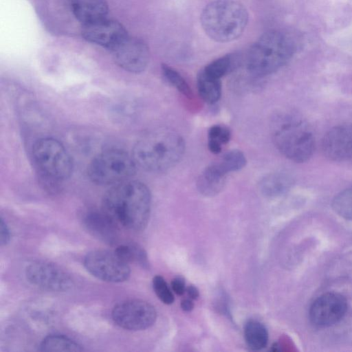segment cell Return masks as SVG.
Instances as JSON below:
<instances>
[{"label": "cell", "mask_w": 352, "mask_h": 352, "mask_svg": "<svg viewBox=\"0 0 352 352\" xmlns=\"http://www.w3.org/2000/svg\"><path fill=\"white\" fill-rule=\"evenodd\" d=\"M86 270L96 278L109 283H120L130 276L129 263L109 250H96L87 253L84 258Z\"/></svg>", "instance_id": "8"}, {"label": "cell", "mask_w": 352, "mask_h": 352, "mask_svg": "<svg viewBox=\"0 0 352 352\" xmlns=\"http://www.w3.org/2000/svg\"><path fill=\"white\" fill-rule=\"evenodd\" d=\"M27 280L41 289L55 292L69 290L74 285L70 275L59 266L50 262L36 261L25 270Z\"/></svg>", "instance_id": "10"}, {"label": "cell", "mask_w": 352, "mask_h": 352, "mask_svg": "<svg viewBox=\"0 0 352 352\" xmlns=\"http://www.w3.org/2000/svg\"><path fill=\"white\" fill-rule=\"evenodd\" d=\"M76 18L83 25L107 18L108 7L104 0H69Z\"/></svg>", "instance_id": "16"}, {"label": "cell", "mask_w": 352, "mask_h": 352, "mask_svg": "<svg viewBox=\"0 0 352 352\" xmlns=\"http://www.w3.org/2000/svg\"><path fill=\"white\" fill-rule=\"evenodd\" d=\"M111 316L120 327L129 331H140L155 323L157 312L155 307L146 301L129 299L115 305Z\"/></svg>", "instance_id": "9"}, {"label": "cell", "mask_w": 352, "mask_h": 352, "mask_svg": "<svg viewBox=\"0 0 352 352\" xmlns=\"http://www.w3.org/2000/svg\"><path fill=\"white\" fill-rule=\"evenodd\" d=\"M232 68V60L230 56L219 58L205 67L203 71L210 76L221 79Z\"/></svg>", "instance_id": "26"}, {"label": "cell", "mask_w": 352, "mask_h": 352, "mask_svg": "<svg viewBox=\"0 0 352 352\" xmlns=\"http://www.w3.org/2000/svg\"><path fill=\"white\" fill-rule=\"evenodd\" d=\"M226 177L212 163L199 175L197 189L204 196H214L223 190Z\"/></svg>", "instance_id": "17"}, {"label": "cell", "mask_w": 352, "mask_h": 352, "mask_svg": "<svg viewBox=\"0 0 352 352\" xmlns=\"http://www.w3.org/2000/svg\"><path fill=\"white\" fill-rule=\"evenodd\" d=\"M197 90L200 97L208 104H214L221 96L222 86L221 79L206 74L201 70L197 76Z\"/></svg>", "instance_id": "19"}, {"label": "cell", "mask_w": 352, "mask_h": 352, "mask_svg": "<svg viewBox=\"0 0 352 352\" xmlns=\"http://www.w3.org/2000/svg\"><path fill=\"white\" fill-rule=\"evenodd\" d=\"M111 52L116 63L130 72L144 71L149 61V50L146 44L141 39L129 35Z\"/></svg>", "instance_id": "12"}, {"label": "cell", "mask_w": 352, "mask_h": 352, "mask_svg": "<svg viewBox=\"0 0 352 352\" xmlns=\"http://www.w3.org/2000/svg\"><path fill=\"white\" fill-rule=\"evenodd\" d=\"M247 163L243 153L239 150H231L226 153L217 162H213L217 168L224 175L243 168Z\"/></svg>", "instance_id": "22"}, {"label": "cell", "mask_w": 352, "mask_h": 352, "mask_svg": "<svg viewBox=\"0 0 352 352\" xmlns=\"http://www.w3.org/2000/svg\"><path fill=\"white\" fill-rule=\"evenodd\" d=\"M248 15L246 9L235 0H216L203 10L201 21L205 32L218 42L236 39L243 32Z\"/></svg>", "instance_id": "5"}, {"label": "cell", "mask_w": 352, "mask_h": 352, "mask_svg": "<svg viewBox=\"0 0 352 352\" xmlns=\"http://www.w3.org/2000/svg\"><path fill=\"white\" fill-rule=\"evenodd\" d=\"M346 310L347 302L342 295L327 293L319 296L311 305L309 319L316 327H330L340 322Z\"/></svg>", "instance_id": "11"}, {"label": "cell", "mask_w": 352, "mask_h": 352, "mask_svg": "<svg viewBox=\"0 0 352 352\" xmlns=\"http://www.w3.org/2000/svg\"><path fill=\"white\" fill-rule=\"evenodd\" d=\"M137 165L132 155L125 151L111 148L96 155L89 165V179L100 185H116L129 180Z\"/></svg>", "instance_id": "6"}, {"label": "cell", "mask_w": 352, "mask_h": 352, "mask_svg": "<svg viewBox=\"0 0 352 352\" xmlns=\"http://www.w3.org/2000/svg\"><path fill=\"white\" fill-rule=\"evenodd\" d=\"M332 207L340 216L352 221V187L338 193L333 199Z\"/></svg>", "instance_id": "25"}, {"label": "cell", "mask_w": 352, "mask_h": 352, "mask_svg": "<svg viewBox=\"0 0 352 352\" xmlns=\"http://www.w3.org/2000/svg\"><path fill=\"white\" fill-rule=\"evenodd\" d=\"M181 308L186 312L191 311L194 308V302L191 298L183 299L181 302Z\"/></svg>", "instance_id": "30"}, {"label": "cell", "mask_w": 352, "mask_h": 352, "mask_svg": "<svg viewBox=\"0 0 352 352\" xmlns=\"http://www.w3.org/2000/svg\"><path fill=\"white\" fill-rule=\"evenodd\" d=\"M186 291L188 297L192 300L197 299L199 296L198 289L194 285H189L188 287H186Z\"/></svg>", "instance_id": "31"}, {"label": "cell", "mask_w": 352, "mask_h": 352, "mask_svg": "<svg viewBox=\"0 0 352 352\" xmlns=\"http://www.w3.org/2000/svg\"><path fill=\"white\" fill-rule=\"evenodd\" d=\"M171 287L174 292L179 296L183 295L186 290L185 280L181 276L175 277L172 280Z\"/></svg>", "instance_id": "29"}, {"label": "cell", "mask_w": 352, "mask_h": 352, "mask_svg": "<svg viewBox=\"0 0 352 352\" xmlns=\"http://www.w3.org/2000/svg\"><path fill=\"white\" fill-rule=\"evenodd\" d=\"M153 288L157 298L163 303L170 305L174 302V295L162 276L157 275L153 277Z\"/></svg>", "instance_id": "27"}, {"label": "cell", "mask_w": 352, "mask_h": 352, "mask_svg": "<svg viewBox=\"0 0 352 352\" xmlns=\"http://www.w3.org/2000/svg\"><path fill=\"white\" fill-rule=\"evenodd\" d=\"M231 138L230 129L223 125L212 126L208 133V147L214 154H219L222 151L223 145L228 143Z\"/></svg>", "instance_id": "23"}, {"label": "cell", "mask_w": 352, "mask_h": 352, "mask_svg": "<svg viewBox=\"0 0 352 352\" xmlns=\"http://www.w3.org/2000/svg\"><path fill=\"white\" fill-rule=\"evenodd\" d=\"M296 41L290 35L270 31L262 35L251 47L247 58L249 72L265 76L282 67L294 55Z\"/></svg>", "instance_id": "3"}, {"label": "cell", "mask_w": 352, "mask_h": 352, "mask_svg": "<svg viewBox=\"0 0 352 352\" xmlns=\"http://www.w3.org/2000/svg\"><path fill=\"white\" fill-rule=\"evenodd\" d=\"M243 330L245 342L251 349L259 351L267 346L268 332L261 322L250 320L245 323Z\"/></svg>", "instance_id": "20"}, {"label": "cell", "mask_w": 352, "mask_h": 352, "mask_svg": "<svg viewBox=\"0 0 352 352\" xmlns=\"http://www.w3.org/2000/svg\"><path fill=\"white\" fill-rule=\"evenodd\" d=\"M162 71L166 80L178 91L188 98L192 97V91L188 83L177 71L166 65H162Z\"/></svg>", "instance_id": "24"}, {"label": "cell", "mask_w": 352, "mask_h": 352, "mask_svg": "<svg viewBox=\"0 0 352 352\" xmlns=\"http://www.w3.org/2000/svg\"><path fill=\"white\" fill-rule=\"evenodd\" d=\"M273 142L278 151L295 162H305L312 156L314 136L298 116L286 113L275 118L272 123Z\"/></svg>", "instance_id": "4"}, {"label": "cell", "mask_w": 352, "mask_h": 352, "mask_svg": "<svg viewBox=\"0 0 352 352\" xmlns=\"http://www.w3.org/2000/svg\"><path fill=\"white\" fill-rule=\"evenodd\" d=\"M292 177L282 172L270 173L259 183L261 193L268 197L279 196L287 192L293 184Z\"/></svg>", "instance_id": "18"}, {"label": "cell", "mask_w": 352, "mask_h": 352, "mask_svg": "<svg viewBox=\"0 0 352 352\" xmlns=\"http://www.w3.org/2000/svg\"><path fill=\"white\" fill-rule=\"evenodd\" d=\"M322 148L332 161L342 162L352 157V126L339 125L331 129L324 136Z\"/></svg>", "instance_id": "15"}, {"label": "cell", "mask_w": 352, "mask_h": 352, "mask_svg": "<svg viewBox=\"0 0 352 352\" xmlns=\"http://www.w3.org/2000/svg\"><path fill=\"white\" fill-rule=\"evenodd\" d=\"M151 195L142 182L127 180L112 186L104 196L102 209L122 227L144 230L148 222Z\"/></svg>", "instance_id": "1"}, {"label": "cell", "mask_w": 352, "mask_h": 352, "mask_svg": "<svg viewBox=\"0 0 352 352\" xmlns=\"http://www.w3.org/2000/svg\"><path fill=\"white\" fill-rule=\"evenodd\" d=\"M82 34L86 40L111 50L128 36L121 23L107 18L83 25Z\"/></svg>", "instance_id": "13"}, {"label": "cell", "mask_w": 352, "mask_h": 352, "mask_svg": "<svg viewBox=\"0 0 352 352\" xmlns=\"http://www.w3.org/2000/svg\"><path fill=\"white\" fill-rule=\"evenodd\" d=\"M82 221L85 230L96 239L109 245L118 241L120 235L118 224L102 209L85 212Z\"/></svg>", "instance_id": "14"}, {"label": "cell", "mask_w": 352, "mask_h": 352, "mask_svg": "<svg viewBox=\"0 0 352 352\" xmlns=\"http://www.w3.org/2000/svg\"><path fill=\"white\" fill-rule=\"evenodd\" d=\"M32 159L38 171L52 181L68 178L73 169L71 156L57 140L43 138L38 140L32 149Z\"/></svg>", "instance_id": "7"}, {"label": "cell", "mask_w": 352, "mask_h": 352, "mask_svg": "<svg viewBox=\"0 0 352 352\" xmlns=\"http://www.w3.org/2000/svg\"><path fill=\"white\" fill-rule=\"evenodd\" d=\"M41 351H81L78 342L63 335L52 334L46 336L40 344Z\"/></svg>", "instance_id": "21"}, {"label": "cell", "mask_w": 352, "mask_h": 352, "mask_svg": "<svg viewBox=\"0 0 352 352\" xmlns=\"http://www.w3.org/2000/svg\"><path fill=\"white\" fill-rule=\"evenodd\" d=\"M10 240V232L9 228L3 219H1L0 223V244L1 246L6 245Z\"/></svg>", "instance_id": "28"}, {"label": "cell", "mask_w": 352, "mask_h": 352, "mask_svg": "<svg viewBox=\"0 0 352 352\" xmlns=\"http://www.w3.org/2000/svg\"><path fill=\"white\" fill-rule=\"evenodd\" d=\"M185 151V142L177 132L157 129L143 135L135 144L133 158L142 169L161 173L175 166Z\"/></svg>", "instance_id": "2"}]
</instances>
